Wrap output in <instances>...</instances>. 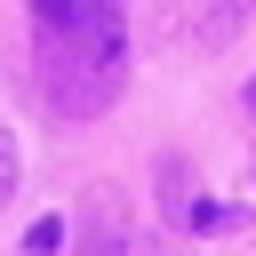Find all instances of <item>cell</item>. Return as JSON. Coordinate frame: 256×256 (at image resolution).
<instances>
[{
    "label": "cell",
    "instance_id": "cell-1",
    "mask_svg": "<svg viewBox=\"0 0 256 256\" xmlns=\"http://www.w3.org/2000/svg\"><path fill=\"white\" fill-rule=\"evenodd\" d=\"M32 80L64 120H96L128 88V0H32Z\"/></svg>",
    "mask_w": 256,
    "mask_h": 256
},
{
    "label": "cell",
    "instance_id": "cell-2",
    "mask_svg": "<svg viewBox=\"0 0 256 256\" xmlns=\"http://www.w3.org/2000/svg\"><path fill=\"white\" fill-rule=\"evenodd\" d=\"M72 256H128V224H120V208H88Z\"/></svg>",
    "mask_w": 256,
    "mask_h": 256
},
{
    "label": "cell",
    "instance_id": "cell-3",
    "mask_svg": "<svg viewBox=\"0 0 256 256\" xmlns=\"http://www.w3.org/2000/svg\"><path fill=\"white\" fill-rule=\"evenodd\" d=\"M24 248H32V256H56V248H64V216H40V224L24 232Z\"/></svg>",
    "mask_w": 256,
    "mask_h": 256
},
{
    "label": "cell",
    "instance_id": "cell-4",
    "mask_svg": "<svg viewBox=\"0 0 256 256\" xmlns=\"http://www.w3.org/2000/svg\"><path fill=\"white\" fill-rule=\"evenodd\" d=\"M8 192H16V136L0 128V208H8Z\"/></svg>",
    "mask_w": 256,
    "mask_h": 256
},
{
    "label": "cell",
    "instance_id": "cell-5",
    "mask_svg": "<svg viewBox=\"0 0 256 256\" xmlns=\"http://www.w3.org/2000/svg\"><path fill=\"white\" fill-rule=\"evenodd\" d=\"M248 112H256V80H248Z\"/></svg>",
    "mask_w": 256,
    "mask_h": 256
}]
</instances>
